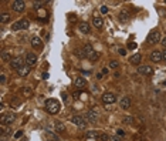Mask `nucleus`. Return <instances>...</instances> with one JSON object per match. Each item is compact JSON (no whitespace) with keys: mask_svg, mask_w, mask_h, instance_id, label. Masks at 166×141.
Here are the masks:
<instances>
[{"mask_svg":"<svg viewBox=\"0 0 166 141\" xmlns=\"http://www.w3.org/2000/svg\"><path fill=\"white\" fill-rule=\"evenodd\" d=\"M45 110H47L48 114H53L54 115V114H57L60 111V103L57 100H54V98H48L45 101Z\"/></svg>","mask_w":166,"mask_h":141,"instance_id":"f257e3e1","label":"nucleus"},{"mask_svg":"<svg viewBox=\"0 0 166 141\" xmlns=\"http://www.w3.org/2000/svg\"><path fill=\"white\" fill-rule=\"evenodd\" d=\"M14 120H16V114L14 113H3L1 115H0V123H1V125H10L11 123H14Z\"/></svg>","mask_w":166,"mask_h":141,"instance_id":"f03ea898","label":"nucleus"},{"mask_svg":"<svg viewBox=\"0 0 166 141\" xmlns=\"http://www.w3.org/2000/svg\"><path fill=\"white\" fill-rule=\"evenodd\" d=\"M146 41H148V44H156L158 41H162V38H161V32H159V30H152V32L149 33V36H148Z\"/></svg>","mask_w":166,"mask_h":141,"instance_id":"7ed1b4c3","label":"nucleus"},{"mask_svg":"<svg viewBox=\"0 0 166 141\" xmlns=\"http://www.w3.org/2000/svg\"><path fill=\"white\" fill-rule=\"evenodd\" d=\"M73 123H74L78 128H81V130H85V128H87V124H88L87 118H84L81 115H74V117H73Z\"/></svg>","mask_w":166,"mask_h":141,"instance_id":"20e7f679","label":"nucleus"},{"mask_svg":"<svg viewBox=\"0 0 166 141\" xmlns=\"http://www.w3.org/2000/svg\"><path fill=\"white\" fill-rule=\"evenodd\" d=\"M101 100H102L104 104H114V103L117 101V97H115L114 93H109V91H108V93H104V94H102Z\"/></svg>","mask_w":166,"mask_h":141,"instance_id":"39448f33","label":"nucleus"},{"mask_svg":"<svg viewBox=\"0 0 166 141\" xmlns=\"http://www.w3.org/2000/svg\"><path fill=\"white\" fill-rule=\"evenodd\" d=\"M85 118H87V121H89V123H97L98 118H99V114H98L97 110H89V111H87Z\"/></svg>","mask_w":166,"mask_h":141,"instance_id":"423d86ee","label":"nucleus"},{"mask_svg":"<svg viewBox=\"0 0 166 141\" xmlns=\"http://www.w3.org/2000/svg\"><path fill=\"white\" fill-rule=\"evenodd\" d=\"M24 66V61H23V59L21 57H14L11 61H10V67L11 69H14V70L17 71L20 67H23Z\"/></svg>","mask_w":166,"mask_h":141,"instance_id":"0eeeda50","label":"nucleus"},{"mask_svg":"<svg viewBox=\"0 0 166 141\" xmlns=\"http://www.w3.org/2000/svg\"><path fill=\"white\" fill-rule=\"evenodd\" d=\"M24 7H26V3H24L23 0H16V1H13V3H11V9H13L14 11H17V13L23 11V10H24Z\"/></svg>","mask_w":166,"mask_h":141,"instance_id":"6e6552de","label":"nucleus"},{"mask_svg":"<svg viewBox=\"0 0 166 141\" xmlns=\"http://www.w3.org/2000/svg\"><path fill=\"white\" fill-rule=\"evenodd\" d=\"M151 60L155 61V63H161V61L163 60V54H162V51H159V50L152 51V53H151Z\"/></svg>","mask_w":166,"mask_h":141,"instance_id":"1a4fd4ad","label":"nucleus"},{"mask_svg":"<svg viewBox=\"0 0 166 141\" xmlns=\"http://www.w3.org/2000/svg\"><path fill=\"white\" fill-rule=\"evenodd\" d=\"M138 73L142 74V76H152L153 74V69L151 66H139Z\"/></svg>","mask_w":166,"mask_h":141,"instance_id":"9d476101","label":"nucleus"},{"mask_svg":"<svg viewBox=\"0 0 166 141\" xmlns=\"http://www.w3.org/2000/svg\"><path fill=\"white\" fill-rule=\"evenodd\" d=\"M36 63H37V56H36L34 53H29V54L26 56V64L30 66V67H33Z\"/></svg>","mask_w":166,"mask_h":141,"instance_id":"9b49d317","label":"nucleus"},{"mask_svg":"<svg viewBox=\"0 0 166 141\" xmlns=\"http://www.w3.org/2000/svg\"><path fill=\"white\" fill-rule=\"evenodd\" d=\"M74 84H75V87H77L78 90H83V88L87 87V81H85V78H84V77H77Z\"/></svg>","mask_w":166,"mask_h":141,"instance_id":"f8f14e48","label":"nucleus"},{"mask_svg":"<svg viewBox=\"0 0 166 141\" xmlns=\"http://www.w3.org/2000/svg\"><path fill=\"white\" fill-rule=\"evenodd\" d=\"M30 69H31L30 66H27V64H24L23 67H20V69L17 70V74H19L20 77H26V76H27V74L30 73Z\"/></svg>","mask_w":166,"mask_h":141,"instance_id":"ddd939ff","label":"nucleus"},{"mask_svg":"<svg viewBox=\"0 0 166 141\" xmlns=\"http://www.w3.org/2000/svg\"><path fill=\"white\" fill-rule=\"evenodd\" d=\"M54 131L55 133H64L65 131V124L64 123H61V121H57V123H54Z\"/></svg>","mask_w":166,"mask_h":141,"instance_id":"4468645a","label":"nucleus"},{"mask_svg":"<svg viewBox=\"0 0 166 141\" xmlns=\"http://www.w3.org/2000/svg\"><path fill=\"white\" fill-rule=\"evenodd\" d=\"M119 107L124 108V110L129 108V107H131V98H129V97H122V98L119 100Z\"/></svg>","mask_w":166,"mask_h":141,"instance_id":"2eb2a0df","label":"nucleus"},{"mask_svg":"<svg viewBox=\"0 0 166 141\" xmlns=\"http://www.w3.org/2000/svg\"><path fill=\"white\" fill-rule=\"evenodd\" d=\"M30 43H31V47H33V49H40L43 46V40L40 37H33Z\"/></svg>","mask_w":166,"mask_h":141,"instance_id":"dca6fc26","label":"nucleus"},{"mask_svg":"<svg viewBox=\"0 0 166 141\" xmlns=\"http://www.w3.org/2000/svg\"><path fill=\"white\" fill-rule=\"evenodd\" d=\"M78 29H80V32H83L84 34H88V33H89V24L85 23V22H81V23L78 24Z\"/></svg>","mask_w":166,"mask_h":141,"instance_id":"f3484780","label":"nucleus"},{"mask_svg":"<svg viewBox=\"0 0 166 141\" xmlns=\"http://www.w3.org/2000/svg\"><path fill=\"white\" fill-rule=\"evenodd\" d=\"M85 137H87V138H99L101 134H99L98 131H95V130H89V131L85 133Z\"/></svg>","mask_w":166,"mask_h":141,"instance_id":"a211bd4d","label":"nucleus"},{"mask_svg":"<svg viewBox=\"0 0 166 141\" xmlns=\"http://www.w3.org/2000/svg\"><path fill=\"white\" fill-rule=\"evenodd\" d=\"M92 24H94V27L101 29V27H102V24H104L102 17H94V19H92Z\"/></svg>","mask_w":166,"mask_h":141,"instance_id":"6ab92c4d","label":"nucleus"},{"mask_svg":"<svg viewBox=\"0 0 166 141\" xmlns=\"http://www.w3.org/2000/svg\"><path fill=\"white\" fill-rule=\"evenodd\" d=\"M92 53H94L92 46H91V44H85V46H84V54H85V57H89Z\"/></svg>","mask_w":166,"mask_h":141,"instance_id":"aec40b11","label":"nucleus"},{"mask_svg":"<svg viewBox=\"0 0 166 141\" xmlns=\"http://www.w3.org/2000/svg\"><path fill=\"white\" fill-rule=\"evenodd\" d=\"M141 59H142V56H141L139 53H136V54H133V56L129 59V63H132V64H138V63L141 61Z\"/></svg>","mask_w":166,"mask_h":141,"instance_id":"412c9836","label":"nucleus"},{"mask_svg":"<svg viewBox=\"0 0 166 141\" xmlns=\"http://www.w3.org/2000/svg\"><path fill=\"white\" fill-rule=\"evenodd\" d=\"M19 23H20V27H21V30H26V29H29V26H30V22H29V19H21Z\"/></svg>","mask_w":166,"mask_h":141,"instance_id":"4be33fe9","label":"nucleus"},{"mask_svg":"<svg viewBox=\"0 0 166 141\" xmlns=\"http://www.w3.org/2000/svg\"><path fill=\"white\" fill-rule=\"evenodd\" d=\"M1 60L3 61H11L13 59H11V54L9 51H1Z\"/></svg>","mask_w":166,"mask_h":141,"instance_id":"5701e85b","label":"nucleus"},{"mask_svg":"<svg viewBox=\"0 0 166 141\" xmlns=\"http://www.w3.org/2000/svg\"><path fill=\"white\" fill-rule=\"evenodd\" d=\"M9 20H10V14H9V13H1V16H0V23L4 24V23H7Z\"/></svg>","mask_w":166,"mask_h":141,"instance_id":"b1692460","label":"nucleus"},{"mask_svg":"<svg viewBox=\"0 0 166 141\" xmlns=\"http://www.w3.org/2000/svg\"><path fill=\"white\" fill-rule=\"evenodd\" d=\"M128 19H129V13H128L126 10H122V11L119 13V20H121V22H126Z\"/></svg>","mask_w":166,"mask_h":141,"instance_id":"393cba45","label":"nucleus"},{"mask_svg":"<svg viewBox=\"0 0 166 141\" xmlns=\"http://www.w3.org/2000/svg\"><path fill=\"white\" fill-rule=\"evenodd\" d=\"M21 93H23L26 97H30L33 91H31V88H30V87H23V88H21Z\"/></svg>","mask_w":166,"mask_h":141,"instance_id":"a878e982","label":"nucleus"},{"mask_svg":"<svg viewBox=\"0 0 166 141\" xmlns=\"http://www.w3.org/2000/svg\"><path fill=\"white\" fill-rule=\"evenodd\" d=\"M88 59H89V60H91V61H97V60H98V59H99V53H98V51H95V50H94V53H92V54H91V56H89V57H88Z\"/></svg>","mask_w":166,"mask_h":141,"instance_id":"bb28decb","label":"nucleus"},{"mask_svg":"<svg viewBox=\"0 0 166 141\" xmlns=\"http://www.w3.org/2000/svg\"><path fill=\"white\" fill-rule=\"evenodd\" d=\"M122 121H124L125 124H133V117H131V115H126L122 118Z\"/></svg>","mask_w":166,"mask_h":141,"instance_id":"cd10ccee","label":"nucleus"},{"mask_svg":"<svg viewBox=\"0 0 166 141\" xmlns=\"http://www.w3.org/2000/svg\"><path fill=\"white\" fill-rule=\"evenodd\" d=\"M108 66H109V69H117V67L119 66V63H118V61H115V60H112V61H109V63H108Z\"/></svg>","mask_w":166,"mask_h":141,"instance_id":"c85d7f7f","label":"nucleus"},{"mask_svg":"<svg viewBox=\"0 0 166 141\" xmlns=\"http://www.w3.org/2000/svg\"><path fill=\"white\" fill-rule=\"evenodd\" d=\"M117 136L122 138V137H125V131L122 130V128H118V130H117Z\"/></svg>","mask_w":166,"mask_h":141,"instance_id":"c756f323","label":"nucleus"},{"mask_svg":"<svg viewBox=\"0 0 166 141\" xmlns=\"http://www.w3.org/2000/svg\"><path fill=\"white\" fill-rule=\"evenodd\" d=\"M136 47H138V44H136V43H133V41H131V43L128 44V49H129V50H135Z\"/></svg>","mask_w":166,"mask_h":141,"instance_id":"7c9ffc66","label":"nucleus"},{"mask_svg":"<svg viewBox=\"0 0 166 141\" xmlns=\"http://www.w3.org/2000/svg\"><path fill=\"white\" fill-rule=\"evenodd\" d=\"M11 29H13V30H21V27H20V23H19V22H17V23H14V24L11 26Z\"/></svg>","mask_w":166,"mask_h":141,"instance_id":"2f4dec72","label":"nucleus"},{"mask_svg":"<svg viewBox=\"0 0 166 141\" xmlns=\"http://www.w3.org/2000/svg\"><path fill=\"white\" fill-rule=\"evenodd\" d=\"M109 138H111V137H108L107 134H101V137H99L101 141H109Z\"/></svg>","mask_w":166,"mask_h":141,"instance_id":"473e14b6","label":"nucleus"},{"mask_svg":"<svg viewBox=\"0 0 166 141\" xmlns=\"http://www.w3.org/2000/svg\"><path fill=\"white\" fill-rule=\"evenodd\" d=\"M75 54H77V56H78L80 59H84V57H85V54H84V50H78V51H77Z\"/></svg>","mask_w":166,"mask_h":141,"instance_id":"72a5a7b5","label":"nucleus"},{"mask_svg":"<svg viewBox=\"0 0 166 141\" xmlns=\"http://www.w3.org/2000/svg\"><path fill=\"white\" fill-rule=\"evenodd\" d=\"M109 141H122V138L118 137V136H112V137L109 138Z\"/></svg>","mask_w":166,"mask_h":141,"instance_id":"f704fd0d","label":"nucleus"},{"mask_svg":"<svg viewBox=\"0 0 166 141\" xmlns=\"http://www.w3.org/2000/svg\"><path fill=\"white\" fill-rule=\"evenodd\" d=\"M21 136H23V131H17V133L14 134V137H16V138H20Z\"/></svg>","mask_w":166,"mask_h":141,"instance_id":"c9c22d12","label":"nucleus"},{"mask_svg":"<svg viewBox=\"0 0 166 141\" xmlns=\"http://www.w3.org/2000/svg\"><path fill=\"white\" fill-rule=\"evenodd\" d=\"M63 97H64V101H65V103H70V98H68V96H67L65 93L63 94Z\"/></svg>","mask_w":166,"mask_h":141,"instance_id":"e433bc0d","label":"nucleus"},{"mask_svg":"<svg viewBox=\"0 0 166 141\" xmlns=\"http://www.w3.org/2000/svg\"><path fill=\"white\" fill-rule=\"evenodd\" d=\"M118 51H119V54H121V56H125V54H126V50H125V49H119Z\"/></svg>","mask_w":166,"mask_h":141,"instance_id":"4c0bfd02","label":"nucleus"},{"mask_svg":"<svg viewBox=\"0 0 166 141\" xmlns=\"http://www.w3.org/2000/svg\"><path fill=\"white\" fill-rule=\"evenodd\" d=\"M161 44H162V46H163V47H165V49H166V37H163V38H162V41H161Z\"/></svg>","mask_w":166,"mask_h":141,"instance_id":"58836bf2","label":"nucleus"},{"mask_svg":"<svg viewBox=\"0 0 166 141\" xmlns=\"http://www.w3.org/2000/svg\"><path fill=\"white\" fill-rule=\"evenodd\" d=\"M4 81H6V77L1 74V77H0V83H1V84H4Z\"/></svg>","mask_w":166,"mask_h":141,"instance_id":"ea45409f","label":"nucleus"},{"mask_svg":"<svg viewBox=\"0 0 166 141\" xmlns=\"http://www.w3.org/2000/svg\"><path fill=\"white\" fill-rule=\"evenodd\" d=\"M101 11H102V13H107V11H108V9L104 6V7H101Z\"/></svg>","mask_w":166,"mask_h":141,"instance_id":"a19ab883","label":"nucleus"},{"mask_svg":"<svg viewBox=\"0 0 166 141\" xmlns=\"http://www.w3.org/2000/svg\"><path fill=\"white\" fill-rule=\"evenodd\" d=\"M97 78H98V80H101V78H102V74H101V73H99V74H97Z\"/></svg>","mask_w":166,"mask_h":141,"instance_id":"79ce46f5","label":"nucleus"},{"mask_svg":"<svg viewBox=\"0 0 166 141\" xmlns=\"http://www.w3.org/2000/svg\"><path fill=\"white\" fill-rule=\"evenodd\" d=\"M162 54H163V60H166V50L165 51H162Z\"/></svg>","mask_w":166,"mask_h":141,"instance_id":"37998d69","label":"nucleus"}]
</instances>
